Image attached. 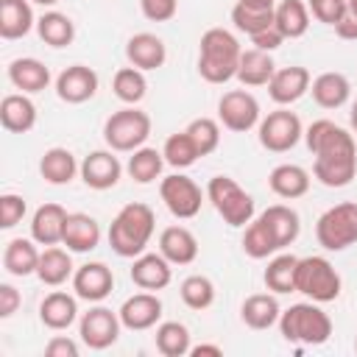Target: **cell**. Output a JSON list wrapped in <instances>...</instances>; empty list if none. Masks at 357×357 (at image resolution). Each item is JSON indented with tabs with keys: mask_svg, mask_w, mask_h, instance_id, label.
I'll list each match as a JSON object with an SVG mask.
<instances>
[{
	"mask_svg": "<svg viewBox=\"0 0 357 357\" xmlns=\"http://www.w3.org/2000/svg\"><path fill=\"white\" fill-rule=\"evenodd\" d=\"M304 142L310 153L315 156L312 162V176L332 190L349 187L354 173H357V142L354 134L340 128L337 123L321 117L312 120L304 128Z\"/></svg>",
	"mask_w": 357,
	"mask_h": 357,
	"instance_id": "1",
	"label": "cell"
},
{
	"mask_svg": "<svg viewBox=\"0 0 357 357\" xmlns=\"http://www.w3.org/2000/svg\"><path fill=\"white\" fill-rule=\"evenodd\" d=\"M156 229V215L148 204L142 201H131L126 206H120V212L112 218L109 223V245L117 257L123 259H134L139 254H145L151 237Z\"/></svg>",
	"mask_w": 357,
	"mask_h": 357,
	"instance_id": "2",
	"label": "cell"
},
{
	"mask_svg": "<svg viewBox=\"0 0 357 357\" xmlns=\"http://www.w3.org/2000/svg\"><path fill=\"white\" fill-rule=\"evenodd\" d=\"M243 47L240 39L226 28H209L198 42V75L206 84H229L237 78Z\"/></svg>",
	"mask_w": 357,
	"mask_h": 357,
	"instance_id": "3",
	"label": "cell"
},
{
	"mask_svg": "<svg viewBox=\"0 0 357 357\" xmlns=\"http://www.w3.org/2000/svg\"><path fill=\"white\" fill-rule=\"evenodd\" d=\"M279 332L287 343L296 346H324L332 337V318L321 310L318 301H298L282 310Z\"/></svg>",
	"mask_w": 357,
	"mask_h": 357,
	"instance_id": "4",
	"label": "cell"
},
{
	"mask_svg": "<svg viewBox=\"0 0 357 357\" xmlns=\"http://www.w3.org/2000/svg\"><path fill=\"white\" fill-rule=\"evenodd\" d=\"M206 201L231 229H245L254 220V198L231 176H212L206 181Z\"/></svg>",
	"mask_w": 357,
	"mask_h": 357,
	"instance_id": "5",
	"label": "cell"
},
{
	"mask_svg": "<svg viewBox=\"0 0 357 357\" xmlns=\"http://www.w3.org/2000/svg\"><path fill=\"white\" fill-rule=\"evenodd\" d=\"M343 290V282H340V273L335 271V265L326 259V257H298V265H296V293L307 296L310 301H318V304H329L340 296Z\"/></svg>",
	"mask_w": 357,
	"mask_h": 357,
	"instance_id": "6",
	"label": "cell"
},
{
	"mask_svg": "<svg viewBox=\"0 0 357 357\" xmlns=\"http://www.w3.org/2000/svg\"><path fill=\"white\" fill-rule=\"evenodd\" d=\"M148 137H151V117L137 106L117 109L103 123V139L117 153H131L142 148Z\"/></svg>",
	"mask_w": 357,
	"mask_h": 357,
	"instance_id": "7",
	"label": "cell"
},
{
	"mask_svg": "<svg viewBox=\"0 0 357 357\" xmlns=\"http://www.w3.org/2000/svg\"><path fill=\"white\" fill-rule=\"evenodd\" d=\"M315 240L326 251H346L357 243V201H340L315 220Z\"/></svg>",
	"mask_w": 357,
	"mask_h": 357,
	"instance_id": "8",
	"label": "cell"
},
{
	"mask_svg": "<svg viewBox=\"0 0 357 357\" xmlns=\"http://www.w3.org/2000/svg\"><path fill=\"white\" fill-rule=\"evenodd\" d=\"M257 137L259 145L271 153H287L298 145V139H304V126L298 120L296 112H290L287 106H279L273 112H268L259 126H257Z\"/></svg>",
	"mask_w": 357,
	"mask_h": 357,
	"instance_id": "9",
	"label": "cell"
},
{
	"mask_svg": "<svg viewBox=\"0 0 357 357\" xmlns=\"http://www.w3.org/2000/svg\"><path fill=\"white\" fill-rule=\"evenodd\" d=\"M259 120H262L259 100L248 89H229V92L220 95V100H218V123L226 131L245 134V131L257 128Z\"/></svg>",
	"mask_w": 357,
	"mask_h": 357,
	"instance_id": "10",
	"label": "cell"
},
{
	"mask_svg": "<svg viewBox=\"0 0 357 357\" xmlns=\"http://www.w3.org/2000/svg\"><path fill=\"white\" fill-rule=\"evenodd\" d=\"M204 195L206 192H201V187L184 173H170V176H165L159 181V198L167 206V212L173 218H178V220L195 218L201 212Z\"/></svg>",
	"mask_w": 357,
	"mask_h": 357,
	"instance_id": "11",
	"label": "cell"
},
{
	"mask_svg": "<svg viewBox=\"0 0 357 357\" xmlns=\"http://www.w3.org/2000/svg\"><path fill=\"white\" fill-rule=\"evenodd\" d=\"M120 329H123V321H120V312L103 307L100 301L95 307H89L81 321H78V337L86 349L92 351H103L109 346L117 343L120 337Z\"/></svg>",
	"mask_w": 357,
	"mask_h": 357,
	"instance_id": "12",
	"label": "cell"
},
{
	"mask_svg": "<svg viewBox=\"0 0 357 357\" xmlns=\"http://www.w3.org/2000/svg\"><path fill=\"white\" fill-rule=\"evenodd\" d=\"M117 151H89L84 159H81V181L89 187V190H98V192H103V190H112L117 181H120V176H123V165H120V159L114 156Z\"/></svg>",
	"mask_w": 357,
	"mask_h": 357,
	"instance_id": "13",
	"label": "cell"
},
{
	"mask_svg": "<svg viewBox=\"0 0 357 357\" xmlns=\"http://www.w3.org/2000/svg\"><path fill=\"white\" fill-rule=\"evenodd\" d=\"M310 84H312V75L307 67H301V64L276 67L273 78L268 81V95L276 106H290L310 92Z\"/></svg>",
	"mask_w": 357,
	"mask_h": 357,
	"instance_id": "14",
	"label": "cell"
},
{
	"mask_svg": "<svg viewBox=\"0 0 357 357\" xmlns=\"http://www.w3.org/2000/svg\"><path fill=\"white\" fill-rule=\"evenodd\" d=\"M114 290V273L106 262H86L73 273V293L81 301L98 304Z\"/></svg>",
	"mask_w": 357,
	"mask_h": 357,
	"instance_id": "15",
	"label": "cell"
},
{
	"mask_svg": "<svg viewBox=\"0 0 357 357\" xmlns=\"http://www.w3.org/2000/svg\"><path fill=\"white\" fill-rule=\"evenodd\" d=\"M120 321H123V329H131V332H145V329H153L162 318V298L151 290H142V293H134L128 296L123 304H120Z\"/></svg>",
	"mask_w": 357,
	"mask_h": 357,
	"instance_id": "16",
	"label": "cell"
},
{
	"mask_svg": "<svg viewBox=\"0 0 357 357\" xmlns=\"http://www.w3.org/2000/svg\"><path fill=\"white\" fill-rule=\"evenodd\" d=\"M98 92V73L86 64H70L56 75V95L64 103H86Z\"/></svg>",
	"mask_w": 357,
	"mask_h": 357,
	"instance_id": "17",
	"label": "cell"
},
{
	"mask_svg": "<svg viewBox=\"0 0 357 357\" xmlns=\"http://www.w3.org/2000/svg\"><path fill=\"white\" fill-rule=\"evenodd\" d=\"M131 282L139 287V290H151V293H159L165 290L170 282H173V265L156 251V254H139L134 257L131 262V271H128Z\"/></svg>",
	"mask_w": 357,
	"mask_h": 357,
	"instance_id": "18",
	"label": "cell"
},
{
	"mask_svg": "<svg viewBox=\"0 0 357 357\" xmlns=\"http://www.w3.org/2000/svg\"><path fill=\"white\" fill-rule=\"evenodd\" d=\"M126 59L131 67L148 73V70H159L167 61V47L165 42L151 33V31H139L126 42Z\"/></svg>",
	"mask_w": 357,
	"mask_h": 357,
	"instance_id": "19",
	"label": "cell"
},
{
	"mask_svg": "<svg viewBox=\"0 0 357 357\" xmlns=\"http://www.w3.org/2000/svg\"><path fill=\"white\" fill-rule=\"evenodd\" d=\"M39 321L53 329V332H64L78 321V296L64 293V290H53L42 298L39 304Z\"/></svg>",
	"mask_w": 357,
	"mask_h": 357,
	"instance_id": "20",
	"label": "cell"
},
{
	"mask_svg": "<svg viewBox=\"0 0 357 357\" xmlns=\"http://www.w3.org/2000/svg\"><path fill=\"white\" fill-rule=\"evenodd\" d=\"M61 245H67L73 254H86L100 245V223L86 212H70L64 223Z\"/></svg>",
	"mask_w": 357,
	"mask_h": 357,
	"instance_id": "21",
	"label": "cell"
},
{
	"mask_svg": "<svg viewBox=\"0 0 357 357\" xmlns=\"http://www.w3.org/2000/svg\"><path fill=\"white\" fill-rule=\"evenodd\" d=\"M0 126L11 134H28L36 126V103L25 92H11L0 100Z\"/></svg>",
	"mask_w": 357,
	"mask_h": 357,
	"instance_id": "22",
	"label": "cell"
},
{
	"mask_svg": "<svg viewBox=\"0 0 357 357\" xmlns=\"http://www.w3.org/2000/svg\"><path fill=\"white\" fill-rule=\"evenodd\" d=\"M159 254L170 265H190L198 257V240L187 226H167L159 234Z\"/></svg>",
	"mask_w": 357,
	"mask_h": 357,
	"instance_id": "23",
	"label": "cell"
},
{
	"mask_svg": "<svg viewBox=\"0 0 357 357\" xmlns=\"http://www.w3.org/2000/svg\"><path fill=\"white\" fill-rule=\"evenodd\" d=\"M67 215L70 212L61 204H42L31 218V237L39 245H59L64 237Z\"/></svg>",
	"mask_w": 357,
	"mask_h": 357,
	"instance_id": "24",
	"label": "cell"
},
{
	"mask_svg": "<svg viewBox=\"0 0 357 357\" xmlns=\"http://www.w3.org/2000/svg\"><path fill=\"white\" fill-rule=\"evenodd\" d=\"M39 243L33 237H14L6 243L3 248V268L6 273L22 279V276H33L36 268H39Z\"/></svg>",
	"mask_w": 357,
	"mask_h": 357,
	"instance_id": "25",
	"label": "cell"
},
{
	"mask_svg": "<svg viewBox=\"0 0 357 357\" xmlns=\"http://www.w3.org/2000/svg\"><path fill=\"white\" fill-rule=\"evenodd\" d=\"M310 173L301 167V165H293V162H284V165H276L268 176V187L273 195L284 198V201H296L301 195L310 192Z\"/></svg>",
	"mask_w": 357,
	"mask_h": 357,
	"instance_id": "26",
	"label": "cell"
},
{
	"mask_svg": "<svg viewBox=\"0 0 357 357\" xmlns=\"http://www.w3.org/2000/svg\"><path fill=\"white\" fill-rule=\"evenodd\" d=\"M8 81L14 89L25 92V95H36L42 89H47L50 84V70L33 59V56H22V59H14L8 64Z\"/></svg>",
	"mask_w": 357,
	"mask_h": 357,
	"instance_id": "27",
	"label": "cell"
},
{
	"mask_svg": "<svg viewBox=\"0 0 357 357\" xmlns=\"http://www.w3.org/2000/svg\"><path fill=\"white\" fill-rule=\"evenodd\" d=\"M36 28V17L31 0H0V36L22 39Z\"/></svg>",
	"mask_w": 357,
	"mask_h": 357,
	"instance_id": "28",
	"label": "cell"
},
{
	"mask_svg": "<svg viewBox=\"0 0 357 357\" xmlns=\"http://www.w3.org/2000/svg\"><path fill=\"white\" fill-rule=\"evenodd\" d=\"M75 173H81V165L75 162V156H73L70 148H61V145L47 148L42 153V159H39V176L47 184H53V187L70 184L75 178Z\"/></svg>",
	"mask_w": 357,
	"mask_h": 357,
	"instance_id": "29",
	"label": "cell"
},
{
	"mask_svg": "<svg viewBox=\"0 0 357 357\" xmlns=\"http://www.w3.org/2000/svg\"><path fill=\"white\" fill-rule=\"evenodd\" d=\"M282 307L276 301V293H254L240 304V318L248 329H271L273 324H279Z\"/></svg>",
	"mask_w": 357,
	"mask_h": 357,
	"instance_id": "30",
	"label": "cell"
},
{
	"mask_svg": "<svg viewBox=\"0 0 357 357\" xmlns=\"http://www.w3.org/2000/svg\"><path fill=\"white\" fill-rule=\"evenodd\" d=\"M310 92H312V100L321 109H340V106H346V100L351 95V84L343 73L329 70V73H321V75L312 78Z\"/></svg>",
	"mask_w": 357,
	"mask_h": 357,
	"instance_id": "31",
	"label": "cell"
},
{
	"mask_svg": "<svg viewBox=\"0 0 357 357\" xmlns=\"http://www.w3.org/2000/svg\"><path fill=\"white\" fill-rule=\"evenodd\" d=\"M73 251L67 248H59V245H45V251L39 254V268H36V276L42 284L47 287H59L64 284L67 279H73L75 273V265H73Z\"/></svg>",
	"mask_w": 357,
	"mask_h": 357,
	"instance_id": "32",
	"label": "cell"
},
{
	"mask_svg": "<svg viewBox=\"0 0 357 357\" xmlns=\"http://www.w3.org/2000/svg\"><path fill=\"white\" fill-rule=\"evenodd\" d=\"M273 73H276V64L268 50H259V47L243 50L240 64H237V81L243 86H268Z\"/></svg>",
	"mask_w": 357,
	"mask_h": 357,
	"instance_id": "33",
	"label": "cell"
},
{
	"mask_svg": "<svg viewBox=\"0 0 357 357\" xmlns=\"http://www.w3.org/2000/svg\"><path fill=\"white\" fill-rule=\"evenodd\" d=\"M310 17L307 0H279L273 8V25L284 39H301L310 31Z\"/></svg>",
	"mask_w": 357,
	"mask_h": 357,
	"instance_id": "34",
	"label": "cell"
},
{
	"mask_svg": "<svg viewBox=\"0 0 357 357\" xmlns=\"http://www.w3.org/2000/svg\"><path fill=\"white\" fill-rule=\"evenodd\" d=\"M259 218H262V220L268 223V229L273 231V237H276L279 248L293 245V243L298 240V234H301L298 212H296L293 206H287V204H271Z\"/></svg>",
	"mask_w": 357,
	"mask_h": 357,
	"instance_id": "35",
	"label": "cell"
},
{
	"mask_svg": "<svg viewBox=\"0 0 357 357\" xmlns=\"http://www.w3.org/2000/svg\"><path fill=\"white\" fill-rule=\"evenodd\" d=\"M36 33H39V39H42L45 45H50V47H67V45H73V39H75V22H73L64 11L50 8V11H45L42 17H36Z\"/></svg>",
	"mask_w": 357,
	"mask_h": 357,
	"instance_id": "36",
	"label": "cell"
},
{
	"mask_svg": "<svg viewBox=\"0 0 357 357\" xmlns=\"http://www.w3.org/2000/svg\"><path fill=\"white\" fill-rule=\"evenodd\" d=\"M296 265L298 257L293 254H273L268 259V268L262 273V282L271 293L284 296V293H296Z\"/></svg>",
	"mask_w": 357,
	"mask_h": 357,
	"instance_id": "37",
	"label": "cell"
},
{
	"mask_svg": "<svg viewBox=\"0 0 357 357\" xmlns=\"http://www.w3.org/2000/svg\"><path fill=\"white\" fill-rule=\"evenodd\" d=\"M165 165H167V162H165V153H162V151L142 145V148L131 151V156H128V162H126V173H128L137 184H151V181H156V178L162 176V167H165Z\"/></svg>",
	"mask_w": 357,
	"mask_h": 357,
	"instance_id": "38",
	"label": "cell"
},
{
	"mask_svg": "<svg viewBox=\"0 0 357 357\" xmlns=\"http://www.w3.org/2000/svg\"><path fill=\"white\" fill-rule=\"evenodd\" d=\"M240 245H243L245 257H251V259H268V257H273V254L282 251L279 243H276V237H273V231L268 229V223L262 218H254L245 226Z\"/></svg>",
	"mask_w": 357,
	"mask_h": 357,
	"instance_id": "39",
	"label": "cell"
},
{
	"mask_svg": "<svg viewBox=\"0 0 357 357\" xmlns=\"http://www.w3.org/2000/svg\"><path fill=\"white\" fill-rule=\"evenodd\" d=\"M153 343H156V351L165 354V357H184L192 349L190 329L181 321H162V324H156Z\"/></svg>",
	"mask_w": 357,
	"mask_h": 357,
	"instance_id": "40",
	"label": "cell"
},
{
	"mask_svg": "<svg viewBox=\"0 0 357 357\" xmlns=\"http://www.w3.org/2000/svg\"><path fill=\"white\" fill-rule=\"evenodd\" d=\"M112 92L117 100H123L126 106H137L145 95H148V81H145V73L137 70V67H120L112 78Z\"/></svg>",
	"mask_w": 357,
	"mask_h": 357,
	"instance_id": "41",
	"label": "cell"
},
{
	"mask_svg": "<svg viewBox=\"0 0 357 357\" xmlns=\"http://www.w3.org/2000/svg\"><path fill=\"white\" fill-rule=\"evenodd\" d=\"M162 153H165V162L170 167H176V170H187L190 165H195L201 159V153H198V148H195V142H192V137L187 131L170 134L165 139V145H162Z\"/></svg>",
	"mask_w": 357,
	"mask_h": 357,
	"instance_id": "42",
	"label": "cell"
},
{
	"mask_svg": "<svg viewBox=\"0 0 357 357\" xmlns=\"http://www.w3.org/2000/svg\"><path fill=\"white\" fill-rule=\"evenodd\" d=\"M178 296L190 310H209L215 304V284L209 276L204 273H190L181 284H178Z\"/></svg>",
	"mask_w": 357,
	"mask_h": 357,
	"instance_id": "43",
	"label": "cell"
},
{
	"mask_svg": "<svg viewBox=\"0 0 357 357\" xmlns=\"http://www.w3.org/2000/svg\"><path fill=\"white\" fill-rule=\"evenodd\" d=\"M231 22L240 33L254 36V33L273 25V8H254V6H245V3H234L231 6Z\"/></svg>",
	"mask_w": 357,
	"mask_h": 357,
	"instance_id": "44",
	"label": "cell"
},
{
	"mask_svg": "<svg viewBox=\"0 0 357 357\" xmlns=\"http://www.w3.org/2000/svg\"><path fill=\"white\" fill-rule=\"evenodd\" d=\"M184 131L192 137L201 156L215 153L218 145H220V123L215 117H195V120H190V126Z\"/></svg>",
	"mask_w": 357,
	"mask_h": 357,
	"instance_id": "45",
	"label": "cell"
},
{
	"mask_svg": "<svg viewBox=\"0 0 357 357\" xmlns=\"http://www.w3.org/2000/svg\"><path fill=\"white\" fill-rule=\"evenodd\" d=\"M307 8L318 22L335 28L349 11V0H307Z\"/></svg>",
	"mask_w": 357,
	"mask_h": 357,
	"instance_id": "46",
	"label": "cell"
},
{
	"mask_svg": "<svg viewBox=\"0 0 357 357\" xmlns=\"http://www.w3.org/2000/svg\"><path fill=\"white\" fill-rule=\"evenodd\" d=\"M28 212V204L17 192H3L0 195V229H14Z\"/></svg>",
	"mask_w": 357,
	"mask_h": 357,
	"instance_id": "47",
	"label": "cell"
},
{
	"mask_svg": "<svg viewBox=\"0 0 357 357\" xmlns=\"http://www.w3.org/2000/svg\"><path fill=\"white\" fill-rule=\"evenodd\" d=\"M139 11L148 22H170L178 11V0H139Z\"/></svg>",
	"mask_w": 357,
	"mask_h": 357,
	"instance_id": "48",
	"label": "cell"
},
{
	"mask_svg": "<svg viewBox=\"0 0 357 357\" xmlns=\"http://www.w3.org/2000/svg\"><path fill=\"white\" fill-rule=\"evenodd\" d=\"M81 346L78 340L67 337V335H53L47 343H45V354L47 357H78Z\"/></svg>",
	"mask_w": 357,
	"mask_h": 357,
	"instance_id": "49",
	"label": "cell"
},
{
	"mask_svg": "<svg viewBox=\"0 0 357 357\" xmlns=\"http://www.w3.org/2000/svg\"><path fill=\"white\" fill-rule=\"evenodd\" d=\"M248 39H251V45H254V47L268 50V53H273L276 47H282V45H284V36H282V31H279L276 25H271V28H265V31H259V33L248 36Z\"/></svg>",
	"mask_w": 357,
	"mask_h": 357,
	"instance_id": "50",
	"label": "cell"
},
{
	"mask_svg": "<svg viewBox=\"0 0 357 357\" xmlns=\"http://www.w3.org/2000/svg\"><path fill=\"white\" fill-rule=\"evenodd\" d=\"M20 304H22L20 290H17L14 284L3 282V284H0V318H11V315L20 310Z\"/></svg>",
	"mask_w": 357,
	"mask_h": 357,
	"instance_id": "51",
	"label": "cell"
},
{
	"mask_svg": "<svg viewBox=\"0 0 357 357\" xmlns=\"http://www.w3.org/2000/svg\"><path fill=\"white\" fill-rule=\"evenodd\" d=\"M335 33H337L340 39H346V42H357V17L346 11V17L335 25Z\"/></svg>",
	"mask_w": 357,
	"mask_h": 357,
	"instance_id": "52",
	"label": "cell"
},
{
	"mask_svg": "<svg viewBox=\"0 0 357 357\" xmlns=\"http://www.w3.org/2000/svg\"><path fill=\"white\" fill-rule=\"evenodd\" d=\"M190 354H192V357H220L223 349H220L218 343H198V346L190 349Z\"/></svg>",
	"mask_w": 357,
	"mask_h": 357,
	"instance_id": "53",
	"label": "cell"
},
{
	"mask_svg": "<svg viewBox=\"0 0 357 357\" xmlns=\"http://www.w3.org/2000/svg\"><path fill=\"white\" fill-rule=\"evenodd\" d=\"M237 3H245L254 8H276V0H237Z\"/></svg>",
	"mask_w": 357,
	"mask_h": 357,
	"instance_id": "54",
	"label": "cell"
},
{
	"mask_svg": "<svg viewBox=\"0 0 357 357\" xmlns=\"http://www.w3.org/2000/svg\"><path fill=\"white\" fill-rule=\"evenodd\" d=\"M349 120H351V131L357 134V100L351 103V114H349Z\"/></svg>",
	"mask_w": 357,
	"mask_h": 357,
	"instance_id": "55",
	"label": "cell"
},
{
	"mask_svg": "<svg viewBox=\"0 0 357 357\" xmlns=\"http://www.w3.org/2000/svg\"><path fill=\"white\" fill-rule=\"evenodd\" d=\"M31 3H36V6H45V8H50V6H56L59 0H31Z\"/></svg>",
	"mask_w": 357,
	"mask_h": 357,
	"instance_id": "56",
	"label": "cell"
},
{
	"mask_svg": "<svg viewBox=\"0 0 357 357\" xmlns=\"http://www.w3.org/2000/svg\"><path fill=\"white\" fill-rule=\"evenodd\" d=\"M349 14H354V17H357V0H349Z\"/></svg>",
	"mask_w": 357,
	"mask_h": 357,
	"instance_id": "57",
	"label": "cell"
},
{
	"mask_svg": "<svg viewBox=\"0 0 357 357\" xmlns=\"http://www.w3.org/2000/svg\"><path fill=\"white\" fill-rule=\"evenodd\" d=\"M354 351H357V335H354Z\"/></svg>",
	"mask_w": 357,
	"mask_h": 357,
	"instance_id": "58",
	"label": "cell"
}]
</instances>
